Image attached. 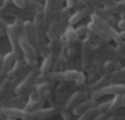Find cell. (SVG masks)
Returning <instances> with one entry per match:
<instances>
[{"label": "cell", "mask_w": 125, "mask_h": 120, "mask_svg": "<svg viewBox=\"0 0 125 120\" xmlns=\"http://www.w3.org/2000/svg\"><path fill=\"white\" fill-rule=\"evenodd\" d=\"M87 28H89V31L96 33L103 41H106V43H111L113 41L115 46L118 45V31H116V28L106 24L104 21L91 16V22H87Z\"/></svg>", "instance_id": "1"}, {"label": "cell", "mask_w": 125, "mask_h": 120, "mask_svg": "<svg viewBox=\"0 0 125 120\" xmlns=\"http://www.w3.org/2000/svg\"><path fill=\"white\" fill-rule=\"evenodd\" d=\"M70 16H72V11H69L67 7L62 9V12L58 14V17L50 24L48 31H46V40H55V38H62L63 33L70 28L69 22H70Z\"/></svg>", "instance_id": "2"}, {"label": "cell", "mask_w": 125, "mask_h": 120, "mask_svg": "<svg viewBox=\"0 0 125 120\" xmlns=\"http://www.w3.org/2000/svg\"><path fill=\"white\" fill-rule=\"evenodd\" d=\"M0 16L2 17H14V19H21V21H29L34 19V16L28 11V9H19L17 5H14L12 0H5L0 7Z\"/></svg>", "instance_id": "3"}, {"label": "cell", "mask_w": 125, "mask_h": 120, "mask_svg": "<svg viewBox=\"0 0 125 120\" xmlns=\"http://www.w3.org/2000/svg\"><path fill=\"white\" fill-rule=\"evenodd\" d=\"M40 67H36V69H31L29 70V74L16 86V94H19V96H29V93L38 86V77H40Z\"/></svg>", "instance_id": "4"}, {"label": "cell", "mask_w": 125, "mask_h": 120, "mask_svg": "<svg viewBox=\"0 0 125 120\" xmlns=\"http://www.w3.org/2000/svg\"><path fill=\"white\" fill-rule=\"evenodd\" d=\"M63 2H65V0H46V2H45L43 16H45L46 29H48V28H50V24L58 17V14L62 12V9H63Z\"/></svg>", "instance_id": "5"}, {"label": "cell", "mask_w": 125, "mask_h": 120, "mask_svg": "<svg viewBox=\"0 0 125 120\" xmlns=\"http://www.w3.org/2000/svg\"><path fill=\"white\" fill-rule=\"evenodd\" d=\"M21 48H22V53H24V60L28 62V65L31 67V69H36V67H40V53H38V50L26 40V38H22L21 40Z\"/></svg>", "instance_id": "6"}, {"label": "cell", "mask_w": 125, "mask_h": 120, "mask_svg": "<svg viewBox=\"0 0 125 120\" xmlns=\"http://www.w3.org/2000/svg\"><path fill=\"white\" fill-rule=\"evenodd\" d=\"M93 62H94V48L84 40L81 43V65H82L84 74L93 67Z\"/></svg>", "instance_id": "7"}, {"label": "cell", "mask_w": 125, "mask_h": 120, "mask_svg": "<svg viewBox=\"0 0 125 120\" xmlns=\"http://www.w3.org/2000/svg\"><path fill=\"white\" fill-rule=\"evenodd\" d=\"M29 70H31V67L28 65V62H26V60H17V62H16V65H14V69L9 72V76H7V77H9V79L17 86V84H19V82H21V81L29 74Z\"/></svg>", "instance_id": "8"}, {"label": "cell", "mask_w": 125, "mask_h": 120, "mask_svg": "<svg viewBox=\"0 0 125 120\" xmlns=\"http://www.w3.org/2000/svg\"><path fill=\"white\" fill-rule=\"evenodd\" d=\"M24 24H26V21H21V19H14L9 24L7 33H5L9 41L10 40H22L24 38Z\"/></svg>", "instance_id": "9"}, {"label": "cell", "mask_w": 125, "mask_h": 120, "mask_svg": "<svg viewBox=\"0 0 125 120\" xmlns=\"http://www.w3.org/2000/svg\"><path fill=\"white\" fill-rule=\"evenodd\" d=\"M36 91L40 93V98L46 103H52L55 99V93H57V84L55 82H43L36 86Z\"/></svg>", "instance_id": "10"}, {"label": "cell", "mask_w": 125, "mask_h": 120, "mask_svg": "<svg viewBox=\"0 0 125 120\" xmlns=\"http://www.w3.org/2000/svg\"><path fill=\"white\" fill-rule=\"evenodd\" d=\"M60 111L57 110V108H53V106H45L43 110H38V111H34V113H28V117H26V120H52V118H55L57 115H58Z\"/></svg>", "instance_id": "11"}, {"label": "cell", "mask_w": 125, "mask_h": 120, "mask_svg": "<svg viewBox=\"0 0 125 120\" xmlns=\"http://www.w3.org/2000/svg\"><path fill=\"white\" fill-rule=\"evenodd\" d=\"M14 94H16V84L9 77H5L2 86H0V106H2L7 99H10Z\"/></svg>", "instance_id": "12"}, {"label": "cell", "mask_w": 125, "mask_h": 120, "mask_svg": "<svg viewBox=\"0 0 125 120\" xmlns=\"http://www.w3.org/2000/svg\"><path fill=\"white\" fill-rule=\"evenodd\" d=\"M93 16L98 17V19H101V21H104L106 24H110L113 28H116V24H118V19L115 16H111L104 7H98L96 4H94V9H93Z\"/></svg>", "instance_id": "13"}, {"label": "cell", "mask_w": 125, "mask_h": 120, "mask_svg": "<svg viewBox=\"0 0 125 120\" xmlns=\"http://www.w3.org/2000/svg\"><path fill=\"white\" fill-rule=\"evenodd\" d=\"M93 9H94V4L91 5V7H86V9H82V11H75V12H72V16H70V22H69V26L70 28H77L86 17H89V16H93Z\"/></svg>", "instance_id": "14"}, {"label": "cell", "mask_w": 125, "mask_h": 120, "mask_svg": "<svg viewBox=\"0 0 125 120\" xmlns=\"http://www.w3.org/2000/svg\"><path fill=\"white\" fill-rule=\"evenodd\" d=\"M62 52H63V45H62V40H60V38H55V40H50V41H48L46 57L58 58V57H62Z\"/></svg>", "instance_id": "15"}, {"label": "cell", "mask_w": 125, "mask_h": 120, "mask_svg": "<svg viewBox=\"0 0 125 120\" xmlns=\"http://www.w3.org/2000/svg\"><path fill=\"white\" fill-rule=\"evenodd\" d=\"M29 98L28 96H19V94H14L10 99H7L2 108H16V110H24V106L28 105Z\"/></svg>", "instance_id": "16"}, {"label": "cell", "mask_w": 125, "mask_h": 120, "mask_svg": "<svg viewBox=\"0 0 125 120\" xmlns=\"http://www.w3.org/2000/svg\"><path fill=\"white\" fill-rule=\"evenodd\" d=\"M63 74H65V81L67 82H72L75 86H87L86 84V74L84 72H81V70H67Z\"/></svg>", "instance_id": "17"}, {"label": "cell", "mask_w": 125, "mask_h": 120, "mask_svg": "<svg viewBox=\"0 0 125 120\" xmlns=\"http://www.w3.org/2000/svg\"><path fill=\"white\" fill-rule=\"evenodd\" d=\"M24 38L38 50V40H36V31H34V24L33 21H28L24 24Z\"/></svg>", "instance_id": "18"}, {"label": "cell", "mask_w": 125, "mask_h": 120, "mask_svg": "<svg viewBox=\"0 0 125 120\" xmlns=\"http://www.w3.org/2000/svg\"><path fill=\"white\" fill-rule=\"evenodd\" d=\"M93 108H98V101H94V99H91V98H87V99H84L72 113L74 115H77V117H81L82 113H86V111H89V110H93Z\"/></svg>", "instance_id": "19"}, {"label": "cell", "mask_w": 125, "mask_h": 120, "mask_svg": "<svg viewBox=\"0 0 125 120\" xmlns=\"http://www.w3.org/2000/svg\"><path fill=\"white\" fill-rule=\"evenodd\" d=\"M2 115L5 118H14V120H26L28 117L24 110H16V108H2Z\"/></svg>", "instance_id": "20"}, {"label": "cell", "mask_w": 125, "mask_h": 120, "mask_svg": "<svg viewBox=\"0 0 125 120\" xmlns=\"http://www.w3.org/2000/svg\"><path fill=\"white\" fill-rule=\"evenodd\" d=\"M106 86H110V77H108V76H103V77H99L96 82H93V84L87 86V93H89V96H91L94 91H99V89H103V87H106Z\"/></svg>", "instance_id": "21"}, {"label": "cell", "mask_w": 125, "mask_h": 120, "mask_svg": "<svg viewBox=\"0 0 125 120\" xmlns=\"http://www.w3.org/2000/svg\"><path fill=\"white\" fill-rule=\"evenodd\" d=\"M16 62H17V58L14 57V53L12 52H9L7 55H4V77H7L9 76V72L14 69V65H16Z\"/></svg>", "instance_id": "22"}, {"label": "cell", "mask_w": 125, "mask_h": 120, "mask_svg": "<svg viewBox=\"0 0 125 120\" xmlns=\"http://www.w3.org/2000/svg\"><path fill=\"white\" fill-rule=\"evenodd\" d=\"M108 77H110V84H125V67H120Z\"/></svg>", "instance_id": "23"}, {"label": "cell", "mask_w": 125, "mask_h": 120, "mask_svg": "<svg viewBox=\"0 0 125 120\" xmlns=\"http://www.w3.org/2000/svg\"><path fill=\"white\" fill-rule=\"evenodd\" d=\"M45 108V101L43 99H33V101H28V105L24 106V111L26 113H34L38 110H43Z\"/></svg>", "instance_id": "24"}, {"label": "cell", "mask_w": 125, "mask_h": 120, "mask_svg": "<svg viewBox=\"0 0 125 120\" xmlns=\"http://www.w3.org/2000/svg\"><path fill=\"white\" fill-rule=\"evenodd\" d=\"M10 48H12V53L17 60H24V53H22V48H21V40H10Z\"/></svg>", "instance_id": "25"}, {"label": "cell", "mask_w": 125, "mask_h": 120, "mask_svg": "<svg viewBox=\"0 0 125 120\" xmlns=\"http://www.w3.org/2000/svg\"><path fill=\"white\" fill-rule=\"evenodd\" d=\"M120 67H123L122 64H115V62H104L103 64V76H110L115 70H118Z\"/></svg>", "instance_id": "26"}, {"label": "cell", "mask_w": 125, "mask_h": 120, "mask_svg": "<svg viewBox=\"0 0 125 120\" xmlns=\"http://www.w3.org/2000/svg\"><path fill=\"white\" fill-rule=\"evenodd\" d=\"M74 29H75V34H77V38H79L81 41H84V40L87 38V33H89L87 24H86V26H77V28H74Z\"/></svg>", "instance_id": "27"}, {"label": "cell", "mask_w": 125, "mask_h": 120, "mask_svg": "<svg viewBox=\"0 0 125 120\" xmlns=\"http://www.w3.org/2000/svg\"><path fill=\"white\" fill-rule=\"evenodd\" d=\"M98 115H99V113H98V110H96V108H93V110H89V111L82 113V115H81L77 120H94Z\"/></svg>", "instance_id": "28"}, {"label": "cell", "mask_w": 125, "mask_h": 120, "mask_svg": "<svg viewBox=\"0 0 125 120\" xmlns=\"http://www.w3.org/2000/svg\"><path fill=\"white\" fill-rule=\"evenodd\" d=\"M94 4H96L98 7H104V9H108V7H111V5L116 4V0H94Z\"/></svg>", "instance_id": "29"}, {"label": "cell", "mask_w": 125, "mask_h": 120, "mask_svg": "<svg viewBox=\"0 0 125 120\" xmlns=\"http://www.w3.org/2000/svg\"><path fill=\"white\" fill-rule=\"evenodd\" d=\"M93 4H94V0H79L75 11H82V9H86V7H91Z\"/></svg>", "instance_id": "30"}, {"label": "cell", "mask_w": 125, "mask_h": 120, "mask_svg": "<svg viewBox=\"0 0 125 120\" xmlns=\"http://www.w3.org/2000/svg\"><path fill=\"white\" fill-rule=\"evenodd\" d=\"M7 28H9V22L5 21V17L0 16V31H2V34H4V33H7Z\"/></svg>", "instance_id": "31"}, {"label": "cell", "mask_w": 125, "mask_h": 120, "mask_svg": "<svg viewBox=\"0 0 125 120\" xmlns=\"http://www.w3.org/2000/svg\"><path fill=\"white\" fill-rule=\"evenodd\" d=\"M77 2H79V0H65V5H67L69 11H74L77 7Z\"/></svg>", "instance_id": "32"}, {"label": "cell", "mask_w": 125, "mask_h": 120, "mask_svg": "<svg viewBox=\"0 0 125 120\" xmlns=\"http://www.w3.org/2000/svg\"><path fill=\"white\" fill-rule=\"evenodd\" d=\"M14 5H17L19 9H26V0H12Z\"/></svg>", "instance_id": "33"}, {"label": "cell", "mask_w": 125, "mask_h": 120, "mask_svg": "<svg viewBox=\"0 0 125 120\" xmlns=\"http://www.w3.org/2000/svg\"><path fill=\"white\" fill-rule=\"evenodd\" d=\"M108 120H125V115H113V117H108Z\"/></svg>", "instance_id": "34"}, {"label": "cell", "mask_w": 125, "mask_h": 120, "mask_svg": "<svg viewBox=\"0 0 125 120\" xmlns=\"http://www.w3.org/2000/svg\"><path fill=\"white\" fill-rule=\"evenodd\" d=\"M123 41H125V31L118 33V45H120V43H123Z\"/></svg>", "instance_id": "35"}, {"label": "cell", "mask_w": 125, "mask_h": 120, "mask_svg": "<svg viewBox=\"0 0 125 120\" xmlns=\"http://www.w3.org/2000/svg\"><path fill=\"white\" fill-rule=\"evenodd\" d=\"M116 48H118V50L125 55V41H123V43H120V45H116Z\"/></svg>", "instance_id": "36"}, {"label": "cell", "mask_w": 125, "mask_h": 120, "mask_svg": "<svg viewBox=\"0 0 125 120\" xmlns=\"http://www.w3.org/2000/svg\"><path fill=\"white\" fill-rule=\"evenodd\" d=\"M94 120H108V115H98Z\"/></svg>", "instance_id": "37"}, {"label": "cell", "mask_w": 125, "mask_h": 120, "mask_svg": "<svg viewBox=\"0 0 125 120\" xmlns=\"http://www.w3.org/2000/svg\"><path fill=\"white\" fill-rule=\"evenodd\" d=\"M4 2H5V0H0V7H2V4H4Z\"/></svg>", "instance_id": "38"}, {"label": "cell", "mask_w": 125, "mask_h": 120, "mask_svg": "<svg viewBox=\"0 0 125 120\" xmlns=\"http://www.w3.org/2000/svg\"><path fill=\"white\" fill-rule=\"evenodd\" d=\"M2 82H4V79H2V77H0V86H2Z\"/></svg>", "instance_id": "39"}, {"label": "cell", "mask_w": 125, "mask_h": 120, "mask_svg": "<svg viewBox=\"0 0 125 120\" xmlns=\"http://www.w3.org/2000/svg\"><path fill=\"white\" fill-rule=\"evenodd\" d=\"M0 113H2V106H0Z\"/></svg>", "instance_id": "40"}, {"label": "cell", "mask_w": 125, "mask_h": 120, "mask_svg": "<svg viewBox=\"0 0 125 120\" xmlns=\"http://www.w3.org/2000/svg\"><path fill=\"white\" fill-rule=\"evenodd\" d=\"M7 120H14V118H7Z\"/></svg>", "instance_id": "41"}, {"label": "cell", "mask_w": 125, "mask_h": 120, "mask_svg": "<svg viewBox=\"0 0 125 120\" xmlns=\"http://www.w3.org/2000/svg\"><path fill=\"white\" fill-rule=\"evenodd\" d=\"M0 36H2V31H0Z\"/></svg>", "instance_id": "42"}, {"label": "cell", "mask_w": 125, "mask_h": 120, "mask_svg": "<svg viewBox=\"0 0 125 120\" xmlns=\"http://www.w3.org/2000/svg\"><path fill=\"white\" fill-rule=\"evenodd\" d=\"M123 87H125V84H123Z\"/></svg>", "instance_id": "43"}]
</instances>
